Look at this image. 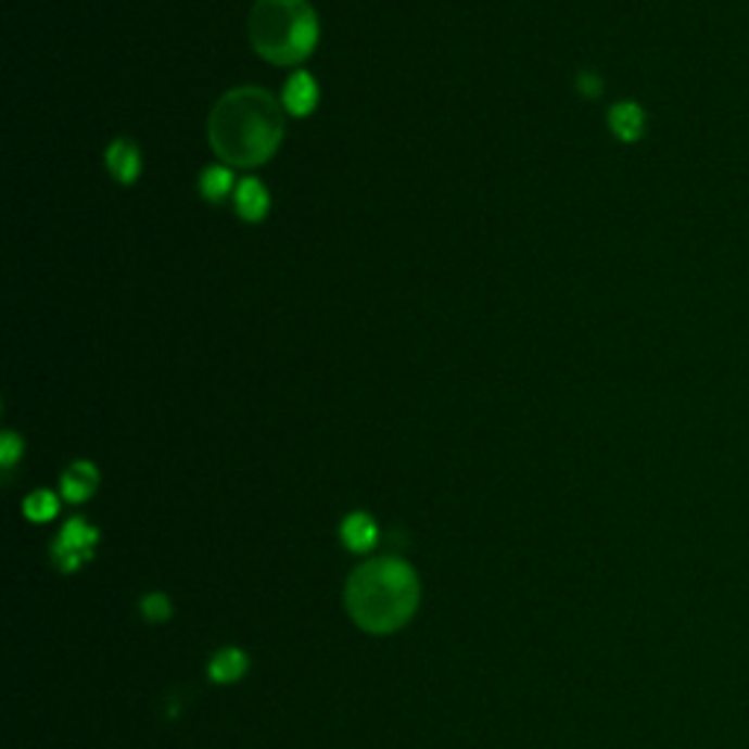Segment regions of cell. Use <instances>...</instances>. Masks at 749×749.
I'll use <instances>...</instances> for the list:
<instances>
[{
	"label": "cell",
	"instance_id": "obj_16",
	"mask_svg": "<svg viewBox=\"0 0 749 749\" xmlns=\"http://www.w3.org/2000/svg\"><path fill=\"white\" fill-rule=\"evenodd\" d=\"M576 88H580L586 97H597L600 91H604V82H600V77L592 74V71H583V74L576 77Z\"/></svg>",
	"mask_w": 749,
	"mask_h": 749
},
{
	"label": "cell",
	"instance_id": "obj_9",
	"mask_svg": "<svg viewBox=\"0 0 749 749\" xmlns=\"http://www.w3.org/2000/svg\"><path fill=\"white\" fill-rule=\"evenodd\" d=\"M340 536H343V545H346L348 550L366 554V550H372L374 542H378V528H374V521L369 519L366 512H352V516L343 521Z\"/></svg>",
	"mask_w": 749,
	"mask_h": 749
},
{
	"label": "cell",
	"instance_id": "obj_13",
	"mask_svg": "<svg viewBox=\"0 0 749 749\" xmlns=\"http://www.w3.org/2000/svg\"><path fill=\"white\" fill-rule=\"evenodd\" d=\"M24 512H27L29 521H50L59 512V500L53 492H33L27 500H24Z\"/></svg>",
	"mask_w": 749,
	"mask_h": 749
},
{
	"label": "cell",
	"instance_id": "obj_12",
	"mask_svg": "<svg viewBox=\"0 0 749 749\" xmlns=\"http://www.w3.org/2000/svg\"><path fill=\"white\" fill-rule=\"evenodd\" d=\"M231 185H234V176H231L229 167H205L200 176V191L205 200L220 202L229 196Z\"/></svg>",
	"mask_w": 749,
	"mask_h": 749
},
{
	"label": "cell",
	"instance_id": "obj_11",
	"mask_svg": "<svg viewBox=\"0 0 749 749\" xmlns=\"http://www.w3.org/2000/svg\"><path fill=\"white\" fill-rule=\"evenodd\" d=\"M246 668H250V662H246L243 650L226 647V650H220V653L212 659V664H208V676H212L214 683L229 685L238 683L243 673H246Z\"/></svg>",
	"mask_w": 749,
	"mask_h": 749
},
{
	"label": "cell",
	"instance_id": "obj_10",
	"mask_svg": "<svg viewBox=\"0 0 749 749\" xmlns=\"http://www.w3.org/2000/svg\"><path fill=\"white\" fill-rule=\"evenodd\" d=\"M609 126L621 141H638L644 135V112L638 103H618L609 112Z\"/></svg>",
	"mask_w": 749,
	"mask_h": 749
},
{
	"label": "cell",
	"instance_id": "obj_8",
	"mask_svg": "<svg viewBox=\"0 0 749 749\" xmlns=\"http://www.w3.org/2000/svg\"><path fill=\"white\" fill-rule=\"evenodd\" d=\"M234 205H238V214L243 220L261 223L269 212V191L258 179H243L238 185V193H234Z\"/></svg>",
	"mask_w": 749,
	"mask_h": 749
},
{
	"label": "cell",
	"instance_id": "obj_15",
	"mask_svg": "<svg viewBox=\"0 0 749 749\" xmlns=\"http://www.w3.org/2000/svg\"><path fill=\"white\" fill-rule=\"evenodd\" d=\"M21 452H24V445H21L18 436H15L12 431L3 433V440H0V462L10 469V466H15V462H18Z\"/></svg>",
	"mask_w": 749,
	"mask_h": 749
},
{
	"label": "cell",
	"instance_id": "obj_7",
	"mask_svg": "<svg viewBox=\"0 0 749 749\" xmlns=\"http://www.w3.org/2000/svg\"><path fill=\"white\" fill-rule=\"evenodd\" d=\"M97 481H100V474H97V469L91 462H74V466L62 474V495H65L71 504H82V500H88L94 495Z\"/></svg>",
	"mask_w": 749,
	"mask_h": 749
},
{
	"label": "cell",
	"instance_id": "obj_5",
	"mask_svg": "<svg viewBox=\"0 0 749 749\" xmlns=\"http://www.w3.org/2000/svg\"><path fill=\"white\" fill-rule=\"evenodd\" d=\"M106 164L109 174L115 176L120 185H132L135 179L141 176V153H138V147H135L132 141H126V138H117V141L109 144Z\"/></svg>",
	"mask_w": 749,
	"mask_h": 749
},
{
	"label": "cell",
	"instance_id": "obj_6",
	"mask_svg": "<svg viewBox=\"0 0 749 749\" xmlns=\"http://www.w3.org/2000/svg\"><path fill=\"white\" fill-rule=\"evenodd\" d=\"M319 103V88H317V79L310 77V74H293L288 82V88H284V109H288L290 115H310L314 109H317Z\"/></svg>",
	"mask_w": 749,
	"mask_h": 749
},
{
	"label": "cell",
	"instance_id": "obj_14",
	"mask_svg": "<svg viewBox=\"0 0 749 749\" xmlns=\"http://www.w3.org/2000/svg\"><path fill=\"white\" fill-rule=\"evenodd\" d=\"M141 612H144L147 621H153V624H162V621H167L170 618V600L164 595H150L144 597V604H141Z\"/></svg>",
	"mask_w": 749,
	"mask_h": 749
},
{
	"label": "cell",
	"instance_id": "obj_2",
	"mask_svg": "<svg viewBox=\"0 0 749 749\" xmlns=\"http://www.w3.org/2000/svg\"><path fill=\"white\" fill-rule=\"evenodd\" d=\"M346 604L366 633H393L410 621L419 604V580L402 559H374L357 568L346 588Z\"/></svg>",
	"mask_w": 749,
	"mask_h": 749
},
{
	"label": "cell",
	"instance_id": "obj_4",
	"mask_svg": "<svg viewBox=\"0 0 749 749\" xmlns=\"http://www.w3.org/2000/svg\"><path fill=\"white\" fill-rule=\"evenodd\" d=\"M94 545H97L94 528H88L82 519L67 521L65 530H62V536H59V542L53 545V559H56V566L62 568V571H77L82 562L91 559Z\"/></svg>",
	"mask_w": 749,
	"mask_h": 749
},
{
	"label": "cell",
	"instance_id": "obj_1",
	"mask_svg": "<svg viewBox=\"0 0 749 749\" xmlns=\"http://www.w3.org/2000/svg\"><path fill=\"white\" fill-rule=\"evenodd\" d=\"M284 138V117L276 97L261 88H234L208 117V141L223 162L255 167L272 158Z\"/></svg>",
	"mask_w": 749,
	"mask_h": 749
},
{
	"label": "cell",
	"instance_id": "obj_3",
	"mask_svg": "<svg viewBox=\"0 0 749 749\" xmlns=\"http://www.w3.org/2000/svg\"><path fill=\"white\" fill-rule=\"evenodd\" d=\"M252 48L272 65H299L317 48L319 21L308 0H258L250 18Z\"/></svg>",
	"mask_w": 749,
	"mask_h": 749
}]
</instances>
